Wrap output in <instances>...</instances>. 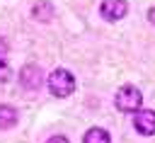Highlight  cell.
I'll list each match as a JSON object with an SVG mask.
<instances>
[{
	"label": "cell",
	"mask_w": 155,
	"mask_h": 143,
	"mask_svg": "<svg viewBox=\"0 0 155 143\" xmlns=\"http://www.w3.org/2000/svg\"><path fill=\"white\" fill-rule=\"evenodd\" d=\"M133 128L140 136H155V111L153 109H138V111H133Z\"/></svg>",
	"instance_id": "4"
},
{
	"label": "cell",
	"mask_w": 155,
	"mask_h": 143,
	"mask_svg": "<svg viewBox=\"0 0 155 143\" xmlns=\"http://www.w3.org/2000/svg\"><path fill=\"white\" fill-rule=\"evenodd\" d=\"M82 143H111V136H109L107 128H102V126H92V128L85 131Z\"/></svg>",
	"instance_id": "6"
},
{
	"label": "cell",
	"mask_w": 155,
	"mask_h": 143,
	"mask_svg": "<svg viewBox=\"0 0 155 143\" xmlns=\"http://www.w3.org/2000/svg\"><path fill=\"white\" fill-rule=\"evenodd\" d=\"M46 143H70V141H68L65 136H51V138H48Z\"/></svg>",
	"instance_id": "11"
},
{
	"label": "cell",
	"mask_w": 155,
	"mask_h": 143,
	"mask_svg": "<svg viewBox=\"0 0 155 143\" xmlns=\"http://www.w3.org/2000/svg\"><path fill=\"white\" fill-rule=\"evenodd\" d=\"M148 19L155 24V7H150V10H148Z\"/></svg>",
	"instance_id": "12"
},
{
	"label": "cell",
	"mask_w": 155,
	"mask_h": 143,
	"mask_svg": "<svg viewBox=\"0 0 155 143\" xmlns=\"http://www.w3.org/2000/svg\"><path fill=\"white\" fill-rule=\"evenodd\" d=\"M19 82H22L24 90H39L41 82H44V73H41V68L34 65V63H27V65L19 70Z\"/></svg>",
	"instance_id": "5"
},
{
	"label": "cell",
	"mask_w": 155,
	"mask_h": 143,
	"mask_svg": "<svg viewBox=\"0 0 155 143\" xmlns=\"http://www.w3.org/2000/svg\"><path fill=\"white\" fill-rule=\"evenodd\" d=\"M46 85H48V92H51L53 97H61V99H63V97H70V95H73V90H75V78H73L70 70L56 68V70L48 75Z\"/></svg>",
	"instance_id": "2"
},
{
	"label": "cell",
	"mask_w": 155,
	"mask_h": 143,
	"mask_svg": "<svg viewBox=\"0 0 155 143\" xmlns=\"http://www.w3.org/2000/svg\"><path fill=\"white\" fill-rule=\"evenodd\" d=\"M126 12H128L126 0H102V5H99V15L107 22H119L126 17Z\"/></svg>",
	"instance_id": "3"
},
{
	"label": "cell",
	"mask_w": 155,
	"mask_h": 143,
	"mask_svg": "<svg viewBox=\"0 0 155 143\" xmlns=\"http://www.w3.org/2000/svg\"><path fill=\"white\" fill-rule=\"evenodd\" d=\"M7 58V41L0 36V61H5Z\"/></svg>",
	"instance_id": "10"
},
{
	"label": "cell",
	"mask_w": 155,
	"mask_h": 143,
	"mask_svg": "<svg viewBox=\"0 0 155 143\" xmlns=\"http://www.w3.org/2000/svg\"><path fill=\"white\" fill-rule=\"evenodd\" d=\"M31 17H34L36 22H51V17H53V5H51L48 0L36 2V5L31 7Z\"/></svg>",
	"instance_id": "7"
},
{
	"label": "cell",
	"mask_w": 155,
	"mask_h": 143,
	"mask_svg": "<svg viewBox=\"0 0 155 143\" xmlns=\"http://www.w3.org/2000/svg\"><path fill=\"white\" fill-rule=\"evenodd\" d=\"M10 78H12V68L7 65V61H0V85L7 82Z\"/></svg>",
	"instance_id": "9"
},
{
	"label": "cell",
	"mask_w": 155,
	"mask_h": 143,
	"mask_svg": "<svg viewBox=\"0 0 155 143\" xmlns=\"http://www.w3.org/2000/svg\"><path fill=\"white\" fill-rule=\"evenodd\" d=\"M15 124H17V111H15L10 104H2V107H0V128L7 131V128H12Z\"/></svg>",
	"instance_id": "8"
},
{
	"label": "cell",
	"mask_w": 155,
	"mask_h": 143,
	"mask_svg": "<svg viewBox=\"0 0 155 143\" xmlns=\"http://www.w3.org/2000/svg\"><path fill=\"white\" fill-rule=\"evenodd\" d=\"M140 104H143V95H140V90L136 85H121L116 90V95H114V107L119 111H124V114L138 111Z\"/></svg>",
	"instance_id": "1"
}]
</instances>
